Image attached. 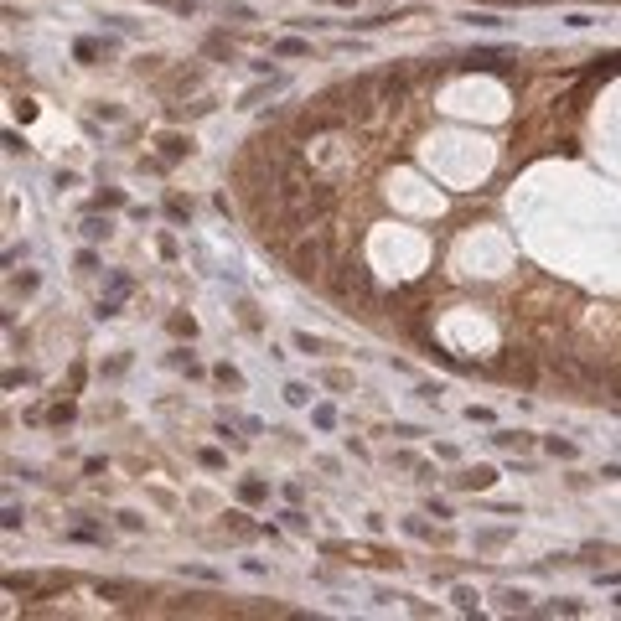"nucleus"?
<instances>
[{
  "mask_svg": "<svg viewBox=\"0 0 621 621\" xmlns=\"http://www.w3.org/2000/svg\"><path fill=\"white\" fill-rule=\"evenodd\" d=\"M544 445H549V456H559V461H575V456H580V445H575V440H559V435H549Z\"/></svg>",
  "mask_w": 621,
  "mask_h": 621,
  "instance_id": "14",
  "label": "nucleus"
},
{
  "mask_svg": "<svg viewBox=\"0 0 621 621\" xmlns=\"http://www.w3.org/2000/svg\"><path fill=\"white\" fill-rule=\"evenodd\" d=\"M404 94H409V73H389V78L378 83V99H383V104H399Z\"/></svg>",
  "mask_w": 621,
  "mask_h": 621,
  "instance_id": "6",
  "label": "nucleus"
},
{
  "mask_svg": "<svg viewBox=\"0 0 621 621\" xmlns=\"http://www.w3.org/2000/svg\"><path fill=\"white\" fill-rule=\"evenodd\" d=\"M492 373H502V378H512V383H523V389H533L538 368L528 363V352H518V347H508V352H502V358L492 363Z\"/></svg>",
  "mask_w": 621,
  "mask_h": 621,
  "instance_id": "4",
  "label": "nucleus"
},
{
  "mask_svg": "<svg viewBox=\"0 0 621 621\" xmlns=\"http://www.w3.org/2000/svg\"><path fill=\"white\" fill-rule=\"evenodd\" d=\"M456 606H461V611H477V590H466V585H456Z\"/></svg>",
  "mask_w": 621,
  "mask_h": 621,
  "instance_id": "28",
  "label": "nucleus"
},
{
  "mask_svg": "<svg viewBox=\"0 0 621 621\" xmlns=\"http://www.w3.org/2000/svg\"><path fill=\"white\" fill-rule=\"evenodd\" d=\"M601 477H606V482H621V461H606V466H601Z\"/></svg>",
  "mask_w": 621,
  "mask_h": 621,
  "instance_id": "32",
  "label": "nucleus"
},
{
  "mask_svg": "<svg viewBox=\"0 0 621 621\" xmlns=\"http://www.w3.org/2000/svg\"><path fill=\"white\" fill-rule=\"evenodd\" d=\"M151 6H171V0H151Z\"/></svg>",
  "mask_w": 621,
  "mask_h": 621,
  "instance_id": "34",
  "label": "nucleus"
},
{
  "mask_svg": "<svg viewBox=\"0 0 621 621\" xmlns=\"http://www.w3.org/2000/svg\"><path fill=\"white\" fill-rule=\"evenodd\" d=\"M285 259H290V274H295V280H306V285L326 280V249L316 244V239H306V233L285 249Z\"/></svg>",
  "mask_w": 621,
  "mask_h": 621,
  "instance_id": "2",
  "label": "nucleus"
},
{
  "mask_svg": "<svg viewBox=\"0 0 621 621\" xmlns=\"http://www.w3.org/2000/svg\"><path fill=\"white\" fill-rule=\"evenodd\" d=\"M166 213L176 218V223H187V218H192V202H187V197H176V192H171V197H166Z\"/></svg>",
  "mask_w": 621,
  "mask_h": 621,
  "instance_id": "18",
  "label": "nucleus"
},
{
  "mask_svg": "<svg viewBox=\"0 0 621 621\" xmlns=\"http://www.w3.org/2000/svg\"><path fill=\"white\" fill-rule=\"evenodd\" d=\"M155 145H161V161H166V166H171V161H181V155L192 151V140H187V135H161Z\"/></svg>",
  "mask_w": 621,
  "mask_h": 621,
  "instance_id": "9",
  "label": "nucleus"
},
{
  "mask_svg": "<svg viewBox=\"0 0 621 621\" xmlns=\"http://www.w3.org/2000/svg\"><path fill=\"white\" fill-rule=\"evenodd\" d=\"M492 482H497V471H492V466H466V471L456 477V487H466V492H477V487H492Z\"/></svg>",
  "mask_w": 621,
  "mask_h": 621,
  "instance_id": "7",
  "label": "nucleus"
},
{
  "mask_svg": "<svg viewBox=\"0 0 621 621\" xmlns=\"http://www.w3.org/2000/svg\"><path fill=\"white\" fill-rule=\"evenodd\" d=\"M239 502H249V508L270 502V482H259V477H244V482H239Z\"/></svg>",
  "mask_w": 621,
  "mask_h": 621,
  "instance_id": "8",
  "label": "nucleus"
},
{
  "mask_svg": "<svg viewBox=\"0 0 621 621\" xmlns=\"http://www.w3.org/2000/svg\"><path fill=\"white\" fill-rule=\"evenodd\" d=\"M99 52H104V42H94V36H78V42H73L78 62H99Z\"/></svg>",
  "mask_w": 621,
  "mask_h": 621,
  "instance_id": "12",
  "label": "nucleus"
},
{
  "mask_svg": "<svg viewBox=\"0 0 621 621\" xmlns=\"http://www.w3.org/2000/svg\"><path fill=\"white\" fill-rule=\"evenodd\" d=\"M512 57H518L512 47H477V52H466L456 68H461V73H508L502 62H512Z\"/></svg>",
  "mask_w": 621,
  "mask_h": 621,
  "instance_id": "3",
  "label": "nucleus"
},
{
  "mask_svg": "<svg viewBox=\"0 0 621 621\" xmlns=\"http://www.w3.org/2000/svg\"><path fill=\"white\" fill-rule=\"evenodd\" d=\"M611 606H616V611H621V596H616V601H611Z\"/></svg>",
  "mask_w": 621,
  "mask_h": 621,
  "instance_id": "35",
  "label": "nucleus"
},
{
  "mask_svg": "<svg viewBox=\"0 0 621 621\" xmlns=\"http://www.w3.org/2000/svg\"><path fill=\"white\" fill-rule=\"evenodd\" d=\"M155 249H161V259H176V239H171V233H161V239H155Z\"/></svg>",
  "mask_w": 621,
  "mask_h": 621,
  "instance_id": "31",
  "label": "nucleus"
},
{
  "mask_svg": "<svg viewBox=\"0 0 621 621\" xmlns=\"http://www.w3.org/2000/svg\"><path fill=\"white\" fill-rule=\"evenodd\" d=\"M274 52H280V57H306V52H311V47H306V42H300V36H285V42H280V47H274Z\"/></svg>",
  "mask_w": 621,
  "mask_h": 621,
  "instance_id": "23",
  "label": "nucleus"
},
{
  "mask_svg": "<svg viewBox=\"0 0 621 621\" xmlns=\"http://www.w3.org/2000/svg\"><path fill=\"white\" fill-rule=\"evenodd\" d=\"M130 290H135V280H130V274H114L109 290L99 295V321H114V316H120V306H125Z\"/></svg>",
  "mask_w": 621,
  "mask_h": 621,
  "instance_id": "5",
  "label": "nucleus"
},
{
  "mask_svg": "<svg viewBox=\"0 0 621 621\" xmlns=\"http://www.w3.org/2000/svg\"><path fill=\"white\" fill-rule=\"evenodd\" d=\"M68 538H78V544H104V528H94V523H78Z\"/></svg>",
  "mask_w": 621,
  "mask_h": 621,
  "instance_id": "19",
  "label": "nucleus"
},
{
  "mask_svg": "<svg viewBox=\"0 0 621 621\" xmlns=\"http://www.w3.org/2000/svg\"><path fill=\"white\" fill-rule=\"evenodd\" d=\"M171 368H187V378H197V373H202V363H197L192 352H171Z\"/></svg>",
  "mask_w": 621,
  "mask_h": 621,
  "instance_id": "24",
  "label": "nucleus"
},
{
  "mask_svg": "<svg viewBox=\"0 0 621 621\" xmlns=\"http://www.w3.org/2000/svg\"><path fill=\"white\" fill-rule=\"evenodd\" d=\"M73 414H78V409H73V404H57V409H52V414H47V419H52V425H73Z\"/></svg>",
  "mask_w": 621,
  "mask_h": 621,
  "instance_id": "27",
  "label": "nucleus"
},
{
  "mask_svg": "<svg viewBox=\"0 0 621 621\" xmlns=\"http://www.w3.org/2000/svg\"><path fill=\"white\" fill-rule=\"evenodd\" d=\"M171 332H176V337H197V321H192V316H171Z\"/></svg>",
  "mask_w": 621,
  "mask_h": 621,
  "instance_id": "26",
  "label": "nucleus"
},
{
  "mask_svg": "<svg viewBox=\"0 0 621 621\" xmlns=\"http://www.w3.org/2000/svg\"><path fill=\"white\" fill-rule=\"evenodd\" d=\"M326 290H332V300H342V306H368V300H373V270H368L363 259H352V254H337L332 270H326Z\"/></svg>",
  "mask_w": 621,
  "mask_h": 621,
  "instance_id": "1",
  "label": "nucleus"
},
{
  "mask_svg": "<svg viewBox=\"0 0 621 621\" xmlns=\"http://www.w3.org/2000/svg\"><path fill=\"white\" fill-rule=\"evenodd\" d=\"M544 616H585V606L564 596V601H549V606H544Z\"/></svg>",
  "mask_w": 621,
  "mask_h": 621,
  "instance_id": "13",
  "label": "nucleus"
},
{
  "mask_svg": "<svg viewBox=\"0 0 621 621\" xmlns=\"http://www.w3.org/2000/svg\"><path fill=\"white\" fill-rule=\"evenodd\" d=\"M280 518H285V528H290V533H306V528H311V518H306V512H295V508H285Z\"/></svg>",
  "mask_w": 621,
  "mask_h": 621,
  "instance_id": "22",
  "label": "nucleus"
},
{
  "mask_svg": "<svg viewBox=\"0 0 621 621\" xmlns=\"http://www.w3.org/2000/svg\"><path fill=\"white\" fill-rule=\"evenodd\" d=\"M492 440L502 445V451H528V445H533V435H523V430H497Z\"/></svg>",
  "mask_w": 621,
  "mask_h": 621,
  "instance_id": "10",
  "label": "nucleus"
},
{
  "mask_svg": "<svg viewBox=\"0 0 621 621\" xmlns=\"http://www.w3.org/2000/svg\"><path fill=\"white\" fill-rule=\"evenodd\" d=\"M197 461H202L207 471H223V466H228V456H223V451H213V445H202V451H197Z\"/></svg>",
  "mask_w": 621,
  "mask_h": 621,
  "instance_id": "20",
  "label": "nucleus"
},
{
  "mask_svg": "<svg viewBox=\"0 0 621 621\" xmlns=\"http://www.w3.org/2000/svg\"><path fill=\"white\" fill-rule=\"evenodd\" d=\"M497 601H502V611H533L523 590H497Z\"/></svg>",
  "mask_w": 621,
  "mask_h": 621,
  "instance_id": "15",
  "label": "nucleus"
},
{
  "mask_svg": "<svg viewBox=\"0 0 621 621\" xmlns=\"http://www.w3.org/2000/svg\"><path fill=\"white\" fill-rule=\"evenodd\" d=\"M94 207H99V213H109V207H125V192H120V187H104V192L94 197Z\"/></svg>",
  "mask_w": 621,
  "mask_h": 621,
  "instance_id": "16",
  "label": "nucleus"
},
{
  "mask_svg": "<svg viewBox=\"0 0 621 621\" xmlns=\"http://www.w3.org/2000/svg\"><path fill=\"white\" fill-rule=\"evenodd\" d=\"M497 6H518V0H497Z\"/></svg>",
  "mask_w": 621,
  "mask_h": 621,
  "instance_id": "33",
  "label": "nucleus"
},
{
  "mask_svg": "<svg viewBox=\"0 0 621 621\" xmlns=\"http://www.w3.org/2000/svg\"><path fill=\"white\" fill-rule=\"evenodd\" d=\"M295 347H300V352H321V342H316L311 332H295Z\"/></svg>",
  "mask_w": 621,
  "mask_h": 621,
  "instance_id": "30",
  "label": "nucleus"
},
{
  "mask_svg": "<svg viewBox=\"0 0 621 621\" xmlns=\"http://www.w3.org/2000/svg\"><path fill=\"white\" fill-rule=\"evenodd\" d=\"M285 399L295 404V409H306L311 404V389H306V383H285Z\"/></svg>",
  "mask_w": 621,
  "mask_h": 621,
  "instance_id": "21",
  "label": "nucleus"
},
{
  "mask_svg": "<svg viewBox=\"0 0 621 621\" xmlns=\"http://www.w3.org/2000/svg\"><path fill=\"white\" fill-rule=\"evenodd\" d=\"M311 419H316L321 430H332V425H337V409H332V404H316V409H311Z\"/></svg>",
  "mask_w": 621,
  "mask_h": 621,
  "instance_id": "25",
  "label": "nucleus"
},
{
  "mask_svg": "<svg viewBox=\"0 0 621 621\" xmlns=\"http://www.w3.org/2000/svg\"><path fill=\"white\" fill-rule=\"evenodd\" d=\"M213 378H218V383H228V389H244V373H239L233 363H218V368H213Z\"/></svg>",
  "mask_w": 621,
  "mask_h": 621,
  "instance_id": "17",
  "label": "nucleus"
},
{
  "mask_svg": "<svg viewBox=\"0 0 621 621\" xmlns=\"http://www.w3.org/2000/svg\"><path fill=\"white\" fill-rule=\"evenodd\" d=\"M11 290H21V295H32V290H36V274H16V280H11Z\"/></svg>",
  "mask_w": 621,
  "mask_h": 621,
  "instance_id": "29",
  "label": "nucleus"
},
{
  "mask_svg": "<svg viewBox=\"0 0 621 621\" xmlns=\"http://www.w3.org/2000/svg\"><path fill=\"white\" fill-rule=\"evenodd\" d=\"M109 233H114V228H109V218H99V213H88V218H83V239H94V244H99V239H109Z\"/></svg>",
  "mask_w": 621,
  "mask_h": 621,
  "instance_id": "11",
  "label": "nucleus"
}]
</instances>
